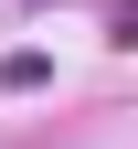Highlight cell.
I'll return each mask as SVG.
<instances>
[{"label":"cell","mask_w":138,"mask_h":149,"mask_svg":"<svg viewBox=\"0 0 138 149\" xmlns=\"http://www.w3.org/2000/svg\"><path fill=\"white\" fill-rule=\"evenodd\" d=\"M43 74H53L43 53H0V85H11V96H32V85H43Z\"/></svg>","instance_id":"1"}]
</instances>
